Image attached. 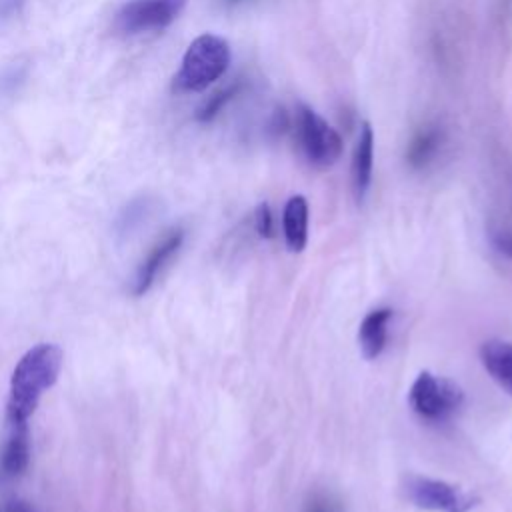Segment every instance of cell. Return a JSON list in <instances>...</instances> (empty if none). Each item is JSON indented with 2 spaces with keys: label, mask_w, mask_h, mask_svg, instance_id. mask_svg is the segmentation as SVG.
Returning a JSON list of instances; mask_svg holds the SVG:
<instances>
[{
  "label": "cell",
  "mask_w": 512,
  "mask_h": 512,
  "mask_svg": "<svg viewBox=\"0 0 512 512\" xmlns=\"http://www.w3.org/2000/svg\"><path fill=\"white\" fill-rule=\"evenodd\" d=\"M184 242V230L172 228L162 238L156 240V244L150 248L146 258L140 262L134 278V294H144L150 290V286L156 282L160 272L166 268V264L176 256Z\"/></svg>",
  "instance_id": "cell-7"
},
{
  "label": "cell",
  "mask_w": 512,
  "mask_h": 512,
  "mask_svg": "<svg viewBox=\"0 0 512 512\" xmlns=\"http://www.w3.org/2000/svg\"><path fill=\"white\" fill-rule=\"evenodd\" d=\"M282 232L290 252H302L308 242V202L304 196H290L282 210Z\"/></svg>",
  "instance_id": "cell-11"
},
{
  "label": "cell",
  "mask_w": 512,
  "mask_h": 512,
  "mask_svg": "<svg viewBox=\"0 0 512 512\" xmlns=\"http://www.w3.org/2000/svg\"><path fill=\"white\" fill-rule=\"evenodd\" d=\"M60 366L62 350L54 344H38L18 360L10 378L6 404L8 424L26 422L34 414L40 396L56 382Z\"/></svg>",
  "instance_id": "cell-1"
},
{
  "label": "cell",
  "mask_w": 512,
  "mask_h": 512,
  "mask_svg": "<svg viewBox=\"0 0 512 512\" xmlns=\"http://www.w3.org/2000/svg\"><path fill=\"white\" fill-rule=\"evenodd\" d=\"M24 0H0V22L20 14Z\"/></svg>",
  "instance_id": "cell-18"
},
{
  "label": "cell",
  "mask_w": 512,
  "mask_h": 512,
  "mask_svg": "<svg viewBox=\"0 0 512 512\" xmlns=\"http://www.w3.org/2000/svg\"><path fill=\"white\" fill-rule=\"evenodd\" d=\"M12 432L6 442L4 454H2V472L6 476H18L26 470L30 460V442H28V426L26 422L10 424Z\"/></svg>",
  "instance_id": "cell-12"
},
{
  "label": "cell",
  "mask_w": 512,
  "mask_h": 512,
  "mask_svg": "<svg viewBox=\"0 0 512 512\" xmlns=\"http://www.w3.org/2000/svg\"><path fill=\"white\" fill-rule=\"evenodd\" d=\"M392 320V308L382 306L370 310L358 326V346L366 360L378 358L388 342V326Z\"/></svg>",
  "instance_id": "cell-8"
},
{
  "label": "cell",
  "mask_w": 512,
  "mask_h": 512,
  "mask_svg": "<svg viewBox=\"0 0 512 512\" xmlns=\"http://www.w3.org/2000/svg\"><path fill=\"white\" fill-rule=\"evenodd\" d=\"M240 88H242V84H240V82H234V84H230V86H226V88L216 90V92H214L212 96H208V98L204 100V104L198 108L196 120H198V122H210V120H214V118L224 110V106H226L230 100H234V96L240 92Z\"/></svg>",
  "instance_id": "cell-14"
},
{
  "label": "cell",
  "mask_w": 512,
  "mask_h": 512,
  "mask_svg": "<svg viewBox=\"0 0 512 512\" xmlns=\"http://www.w3.org/2000/svg\"><path fill=\"white\" fill-rule=\"evenodd\" d=\"M492 242H494L498 252H502L504 256H508L512 260V226L496 230L492 234Z\"/></svg>",
  "instance_id": "cell-17"
},
{
  "label": "cell",
  "mask_w": 512,
  "mask_h": 512,
  "mask_svg": "<svg viewBox=\"0 0 512 512\" xmlns=\"http://www.w3.org/2000/svg\"><path fill=\"white\" fill-rule=\"evenodd\" d=\"M480 362L488 376L512 396V342L486 340L480 346Z\"/></svg>",
  "instance_id": "cell-10"
},
{
  "label": "cell",
  "mask_w": 512,
  "mask_h": 512,
  "mask_svg": "<svg viewBox=\"0 0 512 512\" xmlns=\"http://www.w3.org/2000/svg\"><path fill=\"white\" fill-rule=\"evenodd\" d=\"M254 228L262 238H270L274 234V218L268 204H260L254 214Z\"/></svg>",
  "instance_id": "cell-16"
},
{
  "label": "cell",
  "mask_w": 512,
  "mask_h": 512,
  "mask_svg": "<svg viewBox=\"0 0 512 512\" xmlns=\"http://www.w3.org/2000/svg\"><path fill=\"white\" fill-rule=\"evenodd\" d=\"M224 2H228V4H238V2H242V0H224Z\"/></svg>",
  "instance_id": "cell-20"
},
{
  "label": "cell",
  "mask_w": 512,
  "mask_h": 512,
  "mask_svg": "<svg viewBox=\"0 0 512 512\" xmlns=\"http://www.w3.org/2000/svg\"><path fill=\"white\" fill-rule=\"evenodd\" d=\"M300 156L314 168H330L342 156L340 134L310 106L296 104L290 124Z\"/></svg>",
  "instance_id": "cell-3"
},
{
  "label": "cell",
  "mask_w": 512,
  "mask_h": 512,
  "mask_svg": "<svg viewBox=\"0 0 512 512\" xmlns=\"http://www.w3.org/2000/svg\"><path fill=\"white\" fill-rule=\"evenodd\" d=\"M304 512H344V504L332 492H316L304 504Z\"/></svg>",
  "instance_id": "cell-15"
},
{
  "label": "cell",
  "mask_w": 512,
  "mask_h": 512,
  "mask_svg": "<svg viewBox=\"0 0 512 512\" xmlns=\"http://www.w3.org/2000/svg\"><path fill=\"white\" fill-rule=\"evenodd\" d=\"M442 138L444 136H442V130L438 126H424V128H420L412 136V140L408 142V148H406V162H408V166H412L416 170L428 166L436 158V154H438V150L442 146Z\"/></svg>",
  "instance_id": "cell-13"
},
{
  "label": "cell",
  "mask_w": 512,
  "mask_h": 512,
  "mask_svg": "<svg viewBox=\"0 0 512 512\" xmlns=\"http://www.w3.org/2000/svg\"><path fill=\"white\" fill-rule=\"evenodd\" d=\"M186 0H128L116 14V30L128 36L160 32L184 10Z\"/></svg>",
  "instance_id": "cell-6"
},
{
  "label": "cell",
  "mask_w": 512,
  "mask_h": 512,
  "mask_svg": "<svg viewBox=\"0 0 512 512\" xmlns=\"http://www.w3.org/2000/svg\"><path fill=\"white\" fill-rule=\"evenodd\" d=\"M464 404L462 388L446 378L428 370L420 372L408 390V406L412 412L430 424L452 420Z\"/></svg>",
  "instance_id": "cell-4"
},
{
  "label": "cell",
  "mask_w": 512,
  "mask_h": 512,
  "mask_svg": "<svg viewBox=\"0 0 512 512\" xmlns=\"http://www.w3.org/2000/svg\"><path fill=\"white\" fill-rule=\"evenodd\" d=\"M402 490L416 508L432 512H470L480 502L476 494L456 484L416 474L404 478Z\"/></svg>",
  "instance_id": "cell-5"
},
{
  "label": "cell",
  "mask_w": 512,
  "mask_h": 512,
  "mask_svg": "<svg viewBox=\"0 0 512 512\" xmlns=\"http://www.w3.org/2000/svg\"><path fill=\"white\" fill-rule=\"evenodd\" d=\"M372 166H374V132L370 122H362L358 142L352 156V190L358 202L364 200L370 182H372Z\"/></svg>",
  "instance_id": "cell-9"
},
{
  "label": "cell",
  "mask_w": 512,
  "mask_h": 512,
  "mask_svg": "<svg viewBox=\"0 0 512 512\" xmlns=\"http://www.w3.org/2000/svg\"><path fill=\"white\" fill-rule=\"evenodd\" d=\"M12 512H32V510H30V508H26L24 504H16V506L12 508Z\"/></svg>",
  "instance_id": "cell-19"
},
{
  "label": "cell",
  "mask_w": 512,
  "mask_h": 512,
  "mask_svg": "<svg viewBox=\"0 0 512 512\" xmlns=\"http://www.w3.org/2000/svg\"><path fill=\"white\" fill-rule=\"evenodd\" d=\"M230 64V46L222 36L200 34L186 48L174 76V90L180 94L202 92L224 76Z\"/></svg>",
  "instance_id": "cell-2"
}]
</instances>
